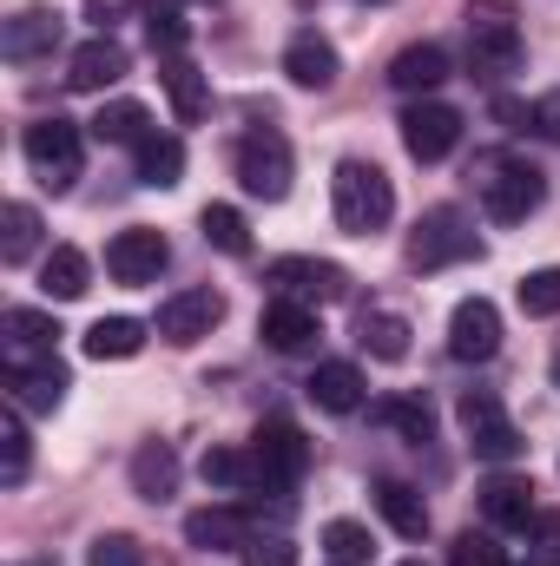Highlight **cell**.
I'll list each match as a JSON object with an SVG mask.
<instances>
[{"label":"cell","instance_id":"6da1fadb","mask_svg":"<svg viewBox=\"0 0 560 566\" xmlns=\"http://www.w3.org/2000/svg\"><path fill=\"white\" fill-rule=\"evenodd\" d=\"M330 211H336V231L376 238V231L396 218V185H390V171L370 165V158H343L336 178H330Z\"/></svg>","mask_w":560,"mask_h":566},{"label":"cell","instance_id":"7a4b0ae2","mask_svg":"<svg viewBox=\"0 0 560 566\" xmlns=\"http://www.w3.org/2000/svg\"><path fill=\"white\" fill-rule=\"evenodd\" d=\"M521 53H528V40L508 20V0H468V66L481 80H508V73H521Z\"/></svg>","mask_w":560,"mask_h":566},{"label":"cell","instance_id":"3957f363","mask_svg":"<svg viewBox=\"0 0 560 566\" xmlns=\"http://www.w3.org/2000/svg\"><path fill=\"white\" fill-rule=\"evenodd\" d=\"M541 198H548V178H541V165H528V158H495L488 178H481V211H488L495 224L535 218Z\"/></svg>","mask_w":560,"mask_h":566},{"label":"cell","instance_id":"277c9868","mask_svg":"<svg viewBox=\"0 0 560 566\" xmlns=\"http://www.w3.org/2000/svg\"><path fill=\"white\" fill-rule=\"evenodd\" d=\"M475 251H481V238L468 231V218H462L455 205L422 211L416 238H409V264H416V271H448V264H468Z\"/></svg>","mask_w":560,"mask_h":566},{"label":"cell","instance_id":"5b68a950","mask_svg":"<svg viewBox=\"0 0 560 566\" xmlns=\"http://www.w3.org/2000/svg\"><path fill=\"white\" fill-rule=\"evenodd\" d=\"M238 185L251 191V198H265V205H278L283 191H290V139L283 133H271V126H258V133H245L238 139Z\"/></svg>","mask_w":560,"mask_h":566},{"label":"cell","instance_id":"8992f818","mask_svg":"<svg viewBox=\"0 0 560 566\" xmlns=\"http://www.w3.org/2000/svg\"><path fill=\"white\" fill-rule=\"evenodd\" d=\"M455 416H462V434H468V448H475L481 461H515V454L528 448L521 428L508 422V409H501L495 389H468V396L455 402Z\"/></svg>","mask_w":560,"mask_h":566},{"label":"cell","instance_id":"52a82bcc","mask_svg":"<svg viewBox=\"0 0 560 566\" xmlns=\"http://www.w3.org/2000/svg\"><path fill=\"white\" fill-rule=\"evenodd\" d=\"M27 165L40 171V185H53V191H66L73 178H80V151H86V139H80V126L73 119H33L27 126Z\"/></svg>","mask_w":560,"mask_h":566},{"label":"cell","instance_id":"ba28073f","mask_svg":"<svg viewBox=\"0 0 560 566\" xmlns=\"http://www.w3.org/2000/svg\"><path fill=\"white\" fill-rule=\"evenodd\" d=\"M251 454H258V488H271V494L297 488V481H303V468H310V441L283 422V416L258 422V434H251Z\"/></svg>","mask_w":560,"mask_h":566},{"label":"cell","instance_id":"9c48e42d","mask_svg":"<svg viewBox=\"0 0 560 566\" xmlns=\"http://www.w3.org/2000/svg\"><path fill=\"white\" fill-rule=\"evenodd\" d=\"M218 323H225V296L198 283V290H172V296L158 303V323H152V329H158L172 349H191V343H205Z\"/></svg>","mask_w":560,"mask_h":566},{"label":"cell","instance_id":"30bf717a","mask_svg":"<svg viewBox=\"0 0 560 566\" xmlns=\"http://www.w3.org/2000/svg\"><path fill=\"white\" fill-rule=\"evenodd\" d=\"M396 126H403V145H409L416 165H442V158L462 145V113L442 106V99H409Z\"/></svg>","mask_w":560,"mask_h":566},{"label":"cell","instance_id":"8fae6325","mask_svg":"<svg viewBox=\"0 0 560 566\" xmlns=\"http://www.w3.org/2000/svg\"><path fill=\"white\" fill-rule=\"evenodd\" d=\"M265 283L290 296V303H336V296H350V271L343 264H330V258H278Z\"/></svg>","mask_w":560,"mask_h":566},{"label":"cell","instance_id":"7c38bea8","mask_svg":"<svg viewBox=\"0 0 560 566\" xmlns=\"http://www.w3.org/2000/svg\"><path fill=\"white\" fill-rule=\"evenodd\" d=\"M501 349V310L488 296H462L448 316V356L455 363H488Z\"/></svg>","mask_w":560,"mask_h":566},{"label":"cell","instance_id":"4fadbf2b","mask_svg":"<svg viewBox=\"0 0 560 566\" xmlns=\"http://www.w3.org/2000/svg\"><path fill=\"white\" fill-rule=\"evenodd\" d=\"M165 238L152 231V224H133V231H120L113 244H106V277L126 283V290H139V283H158V271H165Z\"/></svg>","mask_w":560,"mask_h":566},{"label":"cell","instance_id":"5bb4252c","mask_svg":"<svg viewBox=\"0 0 560 566\" xmlns=\"http://www.w3.org/2000/svg\"><path fill=\"white\" fill-rule=\"evenodd\" d=\"M60 33H66V20H60L53 7H20V13L0 27V53H7L13 66H33V60H46V53L60 46Z\"/></svg>","mask_w":560,"mask_h":566},{"label":"cell","instance_id":"9a60e30c","mask_svg":"<svg viewBox=\"0 0 560 566\" xmlns=\"http://www.w3.org/2000/svg\"><path fill=\"white\" fill-rule=\"evenodd\" d=\"M126 73H133V53H126L113 33H100V40H86V46L73 53L66 86H73V93H106V86H120Z\"/></svg>","mask_w":560,"mask_h":566},{"label":"cell","instance_id":"2e32d148","mask_svg":"<svg viewBox=\"0 0 560 566\" xmlns=\"http://www.w3.org/2000/svg\"><path fill=\"white\" fill-rule=\"evenodd\" d=\"M258 336L278 349V356H303L323 329H317V310L310 303H290V296H271L265 316H258Z\"/></svg>","mask_w":560,"mask_h":566},{"label":"cell","instance_id":"e0dca14e","mask_svg":"<svg viewBox=\"0 0 560 566\" xmlns=\"http://www.w3.org/2000/svg\"><path fill=\"white\" fill-rule=\"evenodd\" d=\"M283 73H290V86H303V93H330V86H336V46H330L317 27H303V33L283 46Z\"/></svg>","mask_w":560,"mask_h":566},{"label":"cell","instance_id":"ac0fdd59","mask_svg":"<svg viewBox=\"0 0 560 566\" xmlns=\"http://www.w3.org/2000/svg\"><path fill=\"white\" fill-rule=\"evenodd\" d=\"M7 396H13V409H60L66 402V369L53 363V356H40V363H7Z\"/></svg>","mask_w":560,"mask_h":566},{"label":"cell","instance_id":"d6986e66","mask_svg":"<svg viewBox=\"0 0 560 566\" xmlns=\"http://www.w3.org/2000/svg\"><path fill=\"white\" fill-rule=\"evenodd\" d=\"M481 514H488V527H501V534H528V527H535V481L495 474V481L481 488Z\"/></svg>","mask_w":560,"mask_h":566},{"label":"cell","instance_id":"ffe728a7","mask_svg":"<svg viewBox=\"0 0 560 566\" xmlns=\"http://www.w3.org/2000/svg\"><path fill=\"white\" fill-rule=\"evenodd\" d=\"M0 329H7V363H40V356H53V343H60V323H53L46 310H7Z\"/></svg>","mask_w":560,"mask_h":566},{"label":"cell","instance_id":"44dd1931","mask_svg":"<svg viewBox=\"0 0 560 566\" xmlns=\"http://www.w3.org/2000/svg\"><path fill=\"white\" fill-rule=\"evenodd\" d=\"M442 80H448V46H435V40H416V46H403L390 60V86L396 93H435Z\"/></svg>","mask_w":560,"mask_h":566},{"label":"cell","instance_id":"7402d4cb","mask_svg":"<svg viewBox=\"0 0 560 566\" xmlns=\"http://www.w3.org/2000/svg\"><path fill=\"white\" fill-rule=\"evenodd\" d=\"M158 86H165V99H172V113H178V126H198L205 119V106H211V86H205V73L191 66V60H165L158 66Z\"/></svg>","mask_w":560,"mask_h":566},{"label":"cell","instance_id":"603a6c76","mask_svg":"<svg viewBox=\"0 0 560 566\" xmlns=\"http://www.w3.org/2000/svg\"><path fill=\"white\" fill-rule=\"evenodd\" d=\"M303 389H310V402L330 409V416H356V409H363V376H356V363H317Z\"/></svg>","mask_w":560,"mask_h":566},{"label":"cell","instance_id":"cb8c5ba5","mask_svg":"<svg viewBox=\"0 0 560 566\" xmlns=\"http://www.w3.org/2000/svg\"><path fill=\"white\" fill-rule=\"evenodd\" d=\"M139 349H145L139 316H100V323L86 329V356H93V363H133Z\"/></svg>","mask_w":560,"mask_h":566},{"label":"cell","instance_id":"d4e9b609","mask_svg":"<svg viewBox=\"0 0 560 566\" xmlns=\"http://www.w3.org/2000/svg\"><path fill=\"white\" fill-rule=\"evenodd\" d=\"M86 283H93L86 251H73V244H53V251H46V264H40V290H46L53 303H73V296H86Z\"/></svg>","mask_w":560,"mask_h":566},{"label":"cell","instance_id":"484cf974","mask_svg":"<svg viewBox=\"0 0 560 566\" xmlns=\"http://www.w3.org/2000/svg\"><path fill=\"white\" fill-rule=\"evenodd\" d=\"M356 343H363L376 363H403V356H409V316H396V310H363Z\"/></svg>","mask_w":560,"mask_h":566},{"label":"cell","instance_id":"4316f807","mask_svg":"<svg viewBox=\"0 0 560 566\" xmlns=\"http://www.w3.org/2000/svg\"><path fill=\"white\" fill-rule=\"evenodd\" d=\"M93 139L100 145H145L152 139V113H145L139 99H106L93 113Z\"/></svg>","mask_w":560,"mask_h":566},{"label":"cell","instance_id":"83f0119b","mask_svg":"<svg viewBox=\"0 0 560 566\" xmlns=\"http://www.w3.org/2000/svg\"><path fill=\"white\" fill-rule=\"evenodd\" d=\"M376 514H383L403 541H422V534H428V507H422V494L409 481H376Z\"/></svg>","mask_w":560,"mask_h":566},{"label":"cell","instance_id":"f1b7e54d","mask_svg":"<svg viewBox=\"0 0 560 566\" xmlns=\"http://www.w3.org/2000/svg\"><path fill=\"white\" fill-rule=\"evenodd\" d=\"M185 541L191 547H245L251 527L238 507H198V514H185Z\"/></svg>","mask_w":560,"mask_h":566},{"label":"cell","instance_id":"f546056e","mask_svg":"<svg viewBox=\"0 0 560 566\" xmlns=\"http://www.w3.org/2000/svg\"><path fill=\"white\" fill-rule=\"evenodd\" d=\"M133 488H139L145 501H165L178 488V454L165 441H145L139 454H133Z\"/></svg>","mask_w":560,"mask_h":566},{"label":"cell","instance_id":"4dcf8cb0","mask_svg":"<svg viewBox=\"0 0 560 566\" xmlns=\"http://www.w3.org/2000/svg\"><path fill=\"white\" fill-rule=\"evenodd\" d=\"M40 244V211L33 205H7L0 211V264H27Z\"/></svg>","mask_w":560,"mask_h":566},{"label":"cell","instance_id":"1f68e13d","mask_svg":"<svg viewBox=\"0 0 560 566\" xmlns=\"http://www.w3.org/2000/svg\"><path fill=\"white\" fill-rule=\"evenodd\" d=\"M205 244H218L225 258H251V224H245V211L238 205H205Z\"/></svg>","mask_w":560,"mask_h":566},{"label":"cell","instance_id":"d6a6232c","mask_svg":"<svg viewBox=\"0 0 560 566\" xmlns=\"http://www.w3.org/2000/svg\"><path fill=\"white\" fill-rule=\"evenodd\" d=\"M198 474L211 481V488H258V454H245V448H205V461H198Z\"/></svg>","mask_w":560,"mask_h":566},{"label":"cell","instance_id":"836d02e7","mask_svg":"<svg viewBox=\"0 0 560 566\" xmlns=\"http://www.w3.org/2000/svg\"><path fill=\"white\" fill-rule=\"evenodd\" d=\"M185 178V145L178 139H165V133H152V139L139 145V185H178Z\"/></svg>","mask_w":560,"mask_h":566},{"label":"cell","instance_id":"e575fe53","mask_svg":"<svg viewBox=\"0 0 560 566\" xmlns=\"http://www.w3.org/2000/svg\"><path fill=\"white\" fill-rule=\"evenodd\" d=\"M376 422L396 428V434H409L416 448L435 434V416H428V402H422V396H383V402H376Z\"/></svg>","mask_w":560,"mask_h":566},{"label":"cell","instance_id":"d590c367","mask_svg":"<svg viewBox=\"0 0 560 566\" xmlns=\"http://www.w3.org/2000/svg\"><path fill=\"white\" fill-rule=\"evenodd\" d=\"M27 468H33V441H27L20 409H7V416H0V481H7V488H20V481H27Z\"/></svg>","mask_w":560,"mask_h":566},{"label":"cell","instance_id":"8d00e7d4","mask_svg":"<svg viewBox=\"0 0 560 566\" xmlns=\"http://www.w3.org/2000/svg\"><path fill=\"white\" fill-rule=\"evenodd\" d=\"M323 554H330L336 566H363L370 554H376V541H370L363 521H330V527H323Z\"/></svg>","mask_w":560,"mask_h":566},{"label":"cell","instance_id":"74e56055","mask_svg":"<svg viewBox=\"0 0 560 566\" xmlns=\"http://www.w3.org/2000/svg\"><path fill=\"white\" fill-rule=\"evenodd\" d=\"M515 296H521L528 316H560V271H528L515 283Z\"/></svg>","mask_w":560,"mask_h":566},{"label":"cell","instance_id":"f35d334b","mask_svg":"<svg viewBox=\"0 0 560 566\" xmlns=\"http://www.w3.org/2000/svg\"><path fill=\"white\" fill-rule=\"evenodd\" d=\"M145 33H152V53H165V60H172V53H178V46L191 40V27L178 20V7H172V0L145 13Z\"/></svg>","mask_w":560,"mask_h":566},{"label":"cell","instance_id":"ab89813d","mask_svg":"<svg viewBox=\"0 0 560 566\" xmlns=\"http://www.w3.org/2000/svg\"><path fill=\"white\" fill-rule=\"evenodd\" d=\"M86 566H145V547L133 534H100V541L86 547Z\"/></svg>","mask_w":560,"mask_h":566},{"label":"cell","instance_id":"60d3db41","mask_svg":"<svg viewBox=\"0 0 560 566\" xmlns=\"http://www.w3.org/2000/svg\"><path fill=\"white\" fill-rule=\"evenodd\" d=\"M238 560H245V566H297V547H290L283 534H271V541H245V547H238Z\"/></svg>","mask_w":560,"mask_h":566},{"label":"cell","instance_id":"b9f144b4","mask_svg":"<svg viewBox=\"0 0 560 566\" xmlns=\"http://www.w3.org/2000/svg\"><path fill=\"white\" fill-rule=\"evenodd\" d=\"M448 566H508V560H501V547H495L488 534H462L455 554H448Z\"/></svg>","mask_w":560,"mask_h":566},{"label":"cell","instance_id":"7bdbcfd3","mask_svg":"<svg viewBox=\"0 0 560 566\" xmlns=\"http://www.w3.org/2000/svg\"><path fill=\"white\" fill-rule=\"evenodd\" d=\"M535 560H541V566H560V507L535 514Z\"/></svg>","mask_w":560,"mask_h":566},{"label":"cell","instance_id":"ee69618b","mask_svg":"<svg viewBox=\"0 0 560 566\" xmlns=\"http://www.w3.org/2000/svg\"><path fill=\"white\" fill-rule=\"evenodd\" d=\"M133 7H139V0H86V20H93V27L106 33V27H120V20H126Z\"/></svg>","mask_w":560,"mask_h":566},{"label":"cell","instance_id":"f6af8a7d","mask_svg":"<svg viewBox=\"0 0 560 566\" xmlns=\"http://www.w3.org/2000/svg\"><path fill=\"white\" fill-rule=\"evenodd\" d=\"M535 133L560 145V93H548V99H535Z\"/></svg>","mask_w":560,"mask_h":566},{"label":"cell","instance_id":"bcb514c9","mask_svg":"<svg viewBox=\"0 0 560 566\" xmlns=\"http://www.w3.org/2000/svg\"><path fill=\"white\" fill-rule=\"evenodd\" d=\"M495 119H501L508 133H528V126H535V106H521V99H495Z\"/></svg>","mask_w":560,"mask_h":566},{"label":"cell","instance_id":"7dc6e473","mask_svg":"<svg viewBox=\"0 0 560 566\" xmlns=\"http://www.w3.org/2000/svg\"><path fill=\"white\" fill-rule=\"evenodd\" d=\"M554 389H560V356H554Z\"/></svg>","mask_w":560,"mask_h":566},{"label":"cell","instance_id":"c3c4849f","mask_svg":"<svg viewBox=\"0 0 560 566\" xmlns=\"http://www.w3.org/2000/svg\"><path fill=\"white\" fill-rule=\"evenodd\" d=\"M356 7H383V0H356Z\"/></svg>","mask_w":560,"mask_h":566},{"label":"cell","instance_id":"681fc988","mask_svg":"<svg viewBox=\"0 0 560 566\" xmlns=\"http://www.w3.org/2000/svg\"><path fill=\"white\" fill-rule=\"evenodd\" d=\"M403 566H422V560H403Z\"/></svg>","mask_w":560,"mask_h":566}]
</instances>
